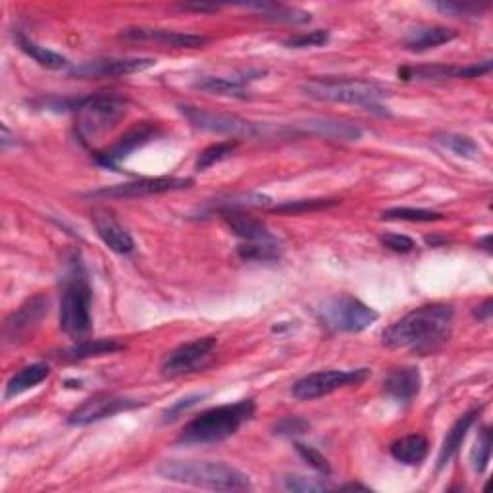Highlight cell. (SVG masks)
<instances>
[{"label": "cell", "instance_id": "obj_13", "mask_svg": "<svg viewBox=\"0 0 493 493\" xmlns=\"http://www.w3.org/2000/svg\"><path fill=\"white\" fill-rule=\"evenodd\" d=\"M156 60L153 58H102L91 60L70 70L72 77L77 79H106V77H124L137 72L153 68Z\"/></svg>", "mask_w": 493, "mask_h": 493}, {"label": "cell", "instance_id": "obj_17", "mask_svg": "<svg viewBox=\"0 0 493 493\" xmlns=\"http://www.w3.org/2000/svg\"><path fill=\"white\" fill-rule=\"evenodd\" d=\"M91 222H92V225H95V230H97L99 237L102 239V243L110 251L118 252V255H129V252H133V249H136L133 237L129 235V232L124 228V225L118 222V218L112 215L110 210H106V208L92 210Z\"/></svg>", "mask_w": 493, "mask_h": 493}, {"label": "cell", "instance_id": "obj_16", "mask_svg": "<svg viewBox=\"0 0 493 493\" xmlns=\"http://www.w3.org/2000/svg\"><path fill=\"white\" fill-rule=\"evenodd\" d=\"M491 72V60L472 66H422V68H403L399 77L415 82H444V79H474Z\"/></svg>", "mask_w": 493, "mask_h": 493}, {"label": "cell", "instance_id": "obj_37", "mask_svg": "<svg viewBox=\"0 0 493 493\" xmlns=\"http://www.w3.org/2000/svg\"><path fill=\"white\" fill-rule=\"evenodd\" d=\"M284 486L289 491H303V493H313V491H328L331 489L330 484L320 478H306V476H287L284 478Z\"/></svg>", "mask_w": 493, "mask_h": 493}, {"label": "cell", "instance_id": "obj_11", "mask_svg": "<svg viewBox=\"0 0 493 493\" xmlns=\"http://www.w3.org/2000/svg\"><path fill=\"white\" fill-rule=\"evenodd\" d=\"M193 185L191 178H141L137 181H128L112 185V188H104L87 193V197L92 198H137L146 195H160V193H172V191H183L189 189Z\"/></svg>", "mask_w": 493, "mask_h": 493}, {"label": "cell", "instance_id": "obj_8", "mask_svg": "<svg viewBox=\"0 0 493 493\" xmlns=\"http://www.w3.org/2000/svg\"><path fill=\"white\" fill-rule=\"evenodd\" d=\"M370 376L368 368H355V370H320L313 374L301 378L293 383L291 393L301 401H313V399L326 397L341 388L349 385H361Z\"/></svg>", "mask_w": 493, "mask_h": 493}, {"label": "cell", "instance_id": "obj_4", "mask_svg": "<svg viewBox=\"0 0 493 493\" xmlns=\"http://www.w3.org/2000/svg\"><path fill=\"white\" fill-rule=\"evenodd\" d=\"M303 91L318 101L355 104L370 112L388 114V110L383 109V99L388 97V91L374 82H366V79H311L303 85Z\"/></svg>", "mask_w": 493, "mask_h": 493}, {"label": "cell", "instance_id": "obj_24", "mask_svg": "<svg viewBox=\"0 0 493 493\" xmlns=\"http://www.w3.org/2000/svg\"><path fill=\"white\" fill-rule=\"evenodd\" d=\"M476 417L478 412L476 410H471L466 412V415H462L455 424L451 426V430L447 432L445 439H444V445L442 449H439V455H437V471H442L444 466L449 464V461L457 455L466 434H469V430L472 428V424L476 422Z\"/></svg>", "mask_w": 493, "mask_h": 493}, {"label": "cell", "instance_id": "obj_6", "mask_svg": "<svg viewBox=\"0 0 493 493\" xmlns=\"http://www.w3.org/2000/svg\"><path fill=\"white\" fill-rule=\"evenodd\" d=\"M91 287L82 260H74L60 299V328L70 338L82 339L91 330Z\"/></svg>", "mask_w": 493, "mask_h": 493}, {"label": "cell", "instance_id": "obj_32", "mask_svg": "<svg viewBox=\"0 0 493 493\" xmlns=\"http://www.w3.org/2000/svg\"><path fill=\"white\" fill-rule=\"evenodd\" d=\"M383 220H401V222H437L444 220V215H439L436 210L426 208H388L382 215Z\"/></svg>", "mask_w": 493, "mask_h": 493}, {"label": "cell", "instance_id": "obj_40", "mask_svg": "<svg viewBox=\"0 0 493 493\" xmlns=\"http://www.w3.org/2000/svg\"><path fill=\"white\" fill-rule=\"evenodd\" d=\"M380 242L385 249L399 252V255H407V252L415 251V247H417V243L412 242L410 237L401 235V233H385L380 237Z\"/></svg>", "mask_w": 493, "mask_h": 493}, {"label": "cell", "instance_id": "obj_33", "mask_svg": "<svg viewBox=\"0 0 493 493\" xmlns=\"http://www.w3.org/2000/svg\"><path fill=\"white\" fill-rule=\"evenodd\" d=\"M235 149H237V141H224V143L210 145L208 149H205L201 154H198L197 170L203 172V170H208L210 166L222 163V160L232 156Z\"/></svg>", "mask_w": 493, "mask_h": 493}, {"label": "cell", "instance_id": "obj_41", "mask_svg": "<svg viewBox=\"0 0 493 493\" xmlns=\"http://www.w3.org/2000/svg\"><path fill=\"white\" fill-rule=\"evenodd\" d=\"M437 10L445 12V14L453 16H464V18H474L480 16L486 10V6L480 4H457V3H444V4H436Z\"/></svg>", "mask_w": 493, "mask_h": 493}, {"label": "cell", "instance_id": "obj_18", "mask_svg": "<svg viewBox=\"0 0 493 493\" xmlns=\"http://www.w3.org/2000/svg\"><path fill=\"white\" fill-rule=\"evenodd\" d=\"M122 37L133 39V41H158L176 48H201L208 43V37L205 35L168 31V30H149V28H129L122 31Z\"/></svg>", "mask_w": 493, "mask_h": 493}, {"label": "cell", "instance_id": "obj_28", "mask_svg": "<svg viewBox=\"0 0 493 493\" xmlns=\"http://www.w3.org/2000/svg\"><path fill=\"white\" fill-rule=\"evenodd\" d=\"M16 41L25 55L33 58L39 66H43V68H47V70H62V68H66V66H68V60H66L62 55H58V52L50 50L47 47H41L39 43H35L33 39L25 37L23 33H20L16 37Z\"/></svg>", "mask_w": 493, "mask_h": 493}, {"label": "cell", "instance_id": "obj_19", "mask_svg": "<svg viewBox=\"0 0 493 493\" xmlns=\"http://www.w3.org/2000/svg\"><path fill=\"white\" fill-rule=\"evenodd\" d=\"M422 378L415 366H401L392 370L383 380V392L397 403H410L420 393Z\"/></svg>", "mask_w": 493, "mask_h": 493}, {"label": "cell", "instance_id": "obj_25", "mask_svg": "<svg viewBox=\"0 0 493 493\" xmlns=\"http://www.w3.org/2000/svg\"><path fill=\"white\" fill-rule=\"evenodd\" d=\"M428 439L420 434H410L405 437H399L392 444L390 453L392 457L407 466H418L428 457Z\"/></svg>", "mask_w": 493, "mask_h": 493}, {"label": "cell", "instance_id": "obj_5", "mask_svg": "<svg viewBox=\"0 0 493 493\" xmlns=\"http://www.w3.org/2000/svg\"><path fill=\"white\" fill-rule=\"evenodd\" d=\"M62 110H72L77 116V136L84 143L99 137L114 128L128 112V99L114 92H97L79 101L62 102Z\"/></svg>", "mask_w": 493, "mask_h": 493}, {"label": "cell", "instance_id": "obj_35", "mask_svg": "<svg viewBox=\"0 0 493 493\" xmlns=\"http://www.w3.org/2000/svg\"><path fill=\"white\" fill-rule=\"evenodd\" d=\"M489 457H491V432L489 428H482L476 439V445L472 449V466L478 474H484L488 471Z\"/></svg>", "mask_w": 493, "mask_h": 493}, {"label": "cell", "instance_id": "obj_20", "mask_svg": "<svg viewBox=\"0 0 493 493\" xmlns=\"http://www.w3.org/2000/svg\"><path fill=\"white\" fill-rule=\"evenodd\" d=\"M220 215H222L224 222L228 224V228L233 232V235L243 239L245 243L277 242V239L269 232V228H266L260 220L243 215L242 210H222Z\"/></svg>", "mask_w": 493, "mask_h": 493}, {"label": "cell", "instance_id": "obj_23", "mask_svg": "<svg viewBox=\"0 0 493 493\" xmlns=\"http://www.w3.org/2000/svg\"><path fill=\"white\" fill-rule=\"evenodd\" d=\"M304 131L316 133V136H322L334 141H358L363 137V129L349 124L341 122V119H331V118H313L306 119L303 124Z\"/></svg>", "mask_w": 493, "mask_h": 493}, {"label": "cell", "instance_id": "obj_36", "mask_svg": "<svg viewBox=\"0 0 493 493\" xmlns=\"http://www.w3.org/2000/svg\"><path fill=\"white\" fill-rule=\"evenodd\" d=\"M330 41V33L326 30H316L311 33H301L295 37H289L284 41L289 48H313V47H324Z\"/></svg>", "mask_w": 493, "mask_h": 493}, {"label": "cell", "instance_id": "obj_27", "mask_svg": "<svg viewBox=\"0 0 493 493\" xmlns=\"http://www.w3.org/2000/svg\"><path fill=\"white\" fill-rule=\"evenodd\" d=\"M457 33L447 28H420L407 37L405 48L410 52H426L453 41Z\"/></svg>", "mask_w": 493, "mask_h": 493}, {"label": "cell", "instance_id": "obj_26", "mask_svg": "<svg viewBox=\"0 0 493 493\" xmlns=\"http://www.w3.org/2000/svg\"><path fill=\"white\" fill-rule=\"evenodd\" d=\"M48 374H50V368L43 363L23 366L20 372H16V374L8 380L6 392H4V401H10V399H14L25 392L33 390L35 385L45 382L48 378Z\"/></svg>", "mask_w": 493, "mask_h": 493}, {"label": "cell", "instance_id": "obj_9", "mask_svg": "<svg viewBox=\"0 0 493 493\" xmlns=\"http://www.w3.org/2000/svg\"><path fill=\"white\" fill-rule=\"evenodd\" d=\"M180 112L189 119V122L203 131L220 133V136L230 137H260L266 133L264 126L249 122L245 118H239L235 114L212 112L207 109H198V106L181 104Z\"/></svg>", "mask_w": 493, "mask_h": 493}, {"label": "cell", "instance_id": "obj_3", "mask_svg": "<svg viewBox=\"0 0 493 493\" xmlns=\"http://www.w3.org/2000/svg\"><path fill=\"white\" fill-rule=\"evenodd\" d=\"M252 415H255V403L251 399H243V401L233 405L212 407L195 417L189 424H185L178 444L205 445L224 442L242 428L245 422H249Z\"/></svg>", "mask_w": 493, "mask_h": 493}, {"label": "cell", "instance_id": "obj_42", "mask_svg": "<svg viewBox=\"0 0 493 493\" xmlns=\"http://www.w3.org/2000/svg\"><path fill=\"white\" fill-rule=\"evenodd\" d=\"M205 397V393H201V395H189V397H185V399H180V401L174 405V407H172V409H168L166 412H164V420L168 422V420H174V418H178V415H181V412L183 410H188L189 407H193L197 401H198V399H203Z\"/></svg>", "mask_w": 493, "mask_h": 493}, {"label": "cell", "instance_id": "obj_31", "mask_svg": "<svg viewBox=\"0 0 493 493\" xmlns=\"http://www.w3.org/2000/svg\"><path fill=\"white\" fill-rule=\"evenodd\" d=\"M237 255L243 260H257V262H269L277 260L282 255V249H279L277 242L270 243H243L237 247Z\"/></svg>", "mask_w": 493, "mask_h": 493}, {"label": "cell", "instance_id": "obj_1", "mask_svg": "<svg viewBox=\"0 0 493 493\" xmlns=\"http://www.w3.org/2000/svg\"><path fill=\"white\" fill-rule=\"evenodd\" d=\"M453 316H455V311L451 304H422L383 331V345L420 355L434 353L449 339Z\"/></svg>", "mask_w": 493, "mask_h": 493}, {"label": "cell", "instance_id": "obj_44", "mask_svg": "<svg viewBox=\"0 0 493 493\" xmlns=\"http://www.w3.org/2000/svg\"><path fill=\"white\" fill-rule=\"evenodd\" d=\"M8 143H10V131H8L6 126H3V149H6ZM12 143L16 145V141H12Z\"/></svg>", "mask_w": 493, "mask_h": 493}, {"label": "cell", "instance_id": "obj_14", "mask_svg": "<svg viewBox=\"0 0 493 493\" xmlns=\"http://www.w3.org/2000/svg\"><path fill=\"white\" fill-rule=\"evenodd\" d=\"M141 407L139 401L129 397H118V395H95L87 399L85 403L79 405L72 415L68 417V422L74 426H87L92 422H99L104 418H110L118 412L131 410Z\"/></svg>", "mask_w": 493, "mask_h": 493}, {"label": "cell", "instance_id": "obj_12", "mask_svg": "<svg viewBox=\"0 0 493 493\" xmlns=\"http://www.w3.org/2000/svg\"><path fill=\"white\" fill-rule=\"evenodd\" d=\"M48 311V299L45 295H35L25 301L20 309L12 313L4 322V339L6 343L18 345L28 339L35 328H39L41 320Z\"/></svg>", "mask_w": 493, "mask_h": 493}, {"label": "cell", "instance_id": "obj_38", "mask_svg": "<svg viewBox=\"0 0 493 493\" xmlns=\"http://www.w3.org/2000/svg\"><path fill=\"white\" fill-rule=\"evenodd\" d=\"M295 449L299 455L303 457V461L313 466V469L320 474L324 476H330L331 474V466L328 462V459L322 455V453H318L314 447H309V445H303V444H295Z\"/></svg>", "mask_w": 493, "mask_h": 493}, {"label": "cell", "instance_id": "obj_15", "mask_svg": "<svg viewBox=\"0 0 493 493\" xmlns=\"http://www.w3.org/2000/svg\"><path fill=\"white\" fill-rule=\"evenodd\" d=\"M156 136H158V128L149 124V122H143L136 128H131L129 131H126L124 136L110 146V149H106V151L95 154V160L101 166L118 168V164L124 163V160L133 151H137V149H141V146H145L146 143H151Z\"/></svg>", "mask_w": 493, "mask_h": 493}, {"label": "cell", "instance_id": "obj_39", "mask_svg": "<svg viewBox=\"0 0 493 493\" xmlns=\"http://www.w3.org/2000/svg\"><path fill=\"white\" fill-rule=\"evenodd\" d=\"M311 428L309 420H304L301 417H284L282 420H277L274 424V434L276 436H286V437H293L304 434L306 430Z\"/></svg>", "mask_w": 493, "mask_h": 493}, {"label": "cell", "instance_id": "obj_29", "mask_svg": "<svg viewBox=\"0 0 493 493\" xmlns=\"http://www.w3.org/2000/svg\"><path fill=\"white\" fill-rule=\"evenodd\" d=\"M247 8L257 10V14L264 20L270 22H279V23H306L311 22V14L299 8H291L286 4H270V3H257V4H249Z\"/></svg>", "mask_w": 493, "mask_h": 493}, {"label": "cell", "instance_id": "obj_2", "mask_svg": "<svg viewBox=\"0 0 493 493\" xmlns=\"http://www.w3.org/2000/svg\"><path fill=\"white\" fill-rule=\"evenodd\" d=\"M156 472L170 482L188 484L215 491H242L251 488V480L235 466L212 461H164Z\"/></svg>", "mask_w": 493, "mask_h": 493}, {"label": "cell", "instance_id": "obj_34", "mask_svg": "<svg viewBox=\"0 0 493 493\" xmlns=\"http://www.w3.org/2000/svg\"><path fill=\"white\" fill-rule=\"evenodd\" d=\"M341 201L339 198H301V201H289L284 205H277L276 212H293V215H299V212H313V210H322L336 207Z\"/></svg>", "mask_w": 493, "mask_h": 493}, {"label": "cell", "instance_id": "obj_43", "mask_svg": "<svg viewBox=\"0 0 493 493\" xmlns=\"http://www.w3.org/2000/svg\"><path fill=\"white\" fill-rule=\"evenodd\" d=\"M491 306H493L491 299H488L484 304H480V306H478V311H474L476 318H478V320H482V322H488L489 316H491Z\"/></svg>", "mask_w": 493, "mask_h": 493}, {"label": "cell", "instance_id": "obj_7", "mask_svg": "<svg viewBox=\"0 0 493 493\" xmlns=\"http://www.w3.org/2000/svg\"><path fill=\"white\" fill-rule=\"evenodd\" d=\"M320 324L331 331H349L358 334L378 320V313L351 295H336L318 306Z\"/></svg>", "mask_w": 493, "mask_h": 493}, {"label": "cell", "instance_id": "obj_10", "mask_svg": "<svg viewBox=\"0 0 493 493\" xmlns=\"http://www.w3.org/2000/svg\"><path fill=\"white\" fill-rule=\"evenodd\" d=\"M216 345V338H198L195 341L183 343L164 357L160 372L166 378H178L201 370L208 363L212 353H215Z\"/></svg>", "mask_w": 493, "mask_h": 493}, {"label": "cell", "instance_id": "obj_22", "mask_svg": "<svg viewBox=\"0 0 493 493\" xmlns=\"http://www.w3.org/2000/svg\"><path fill=\"white\" fill-rule=\"evenodd\" d=\"M126 345L119 343L118 339H79L72 348L64 349L57 355V358L66 363H79L85 358L112 355L118 351H124Z\"/></svg>", "mask_w": 493, "mask_h": 493}, {"label": "cell", "instance_id": "obj_21", "mask_svg": "<svg viewBox=\"0 0 493 493\" xmlns=\"http://www.w3.org/2000/svg\"><path fill=\"white\" fill-rule=\"evenodd\" d=\"M266 72L260 70H249L243 75L235 77H201L195 82V89H201L212 95H228V97H247V84L252 79L262 77Z\"/></svg>", "mask_w": 493, "mask_h": 493}, {"label": "cell", "instance_id": "obj_30", "mask_svg": "<svg viewBox=\"0 0 493 493\" xmlns=\"http://www.w3.org/2000/svg\"><path fill=\"white\" fill-rule=\"evenodd\" d=\"M434 141L457 156H462V158L480 156L478 143L469 136H459V133H442V136H436Z\"/></svg>", "mask_w": 493, "mask_h": 493}]
</instances>
